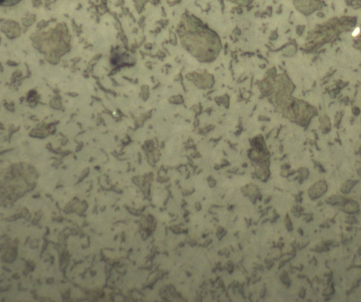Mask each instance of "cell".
Returning <instances> with one entry per match:
<instances>
[{
	"mask_svg": "<svg viewBox=\"0 0 361 302\" xmlns=\"http://www.w3.org/2000/svg\"><path fill=\"white\" fill-rule=\"evenodd\" d=\"M4 1H5V0H1V4H4Z\"/></svg>",
	"mask_w": 361,
	"mask_h": 302,
	"instance_id": "6da1fadb",
	"label": "cell"
}]
</instances>
